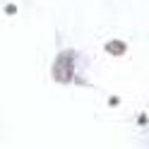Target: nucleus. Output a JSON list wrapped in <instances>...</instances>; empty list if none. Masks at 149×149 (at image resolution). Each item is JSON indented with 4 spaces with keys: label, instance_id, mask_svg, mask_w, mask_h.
Instances as JSON below:
<instances>
[]
</instances>
